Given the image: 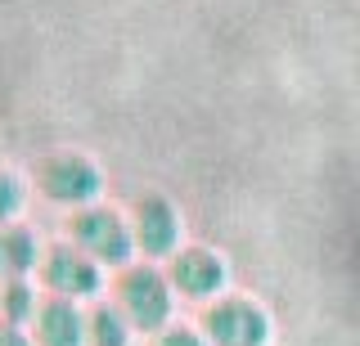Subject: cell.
I'll use <instances>...</instances> for the list:
<instances>
[{
	"label": "cell",
	"instance_id": "7a4b0ae2",
	"mask_svg": "<svg viewBox=\"0 0 360 346\" xmlns=\"http://www.w3.org/2000/svg\"><path fill=\"white\" fill-rule=\"evenodd\" d=\"M63 239L72 243L77 252H86L95 265H104V270H127V265L140 261L135 234H131V216H122V211L108 207V203L72 211Z\"/></svg>",
	"mask_w": 360,
	"mask_h": 346
},
{
	"label": "cell",
	"instance_id": "277c9868",
	"mask_svg": "<svg viewBox=\"0 0 360 346\" xmlns=\"http://www.w3.org/2000/svg\"><path fill=\"white\" fill-rule=\"evenodd\" d=\"M37 284L45 297H63V301H104V288H108V270L95 265L86 252H77L72 243H50L41 256V270H37Z\"/></svg>",
	"mask_w": 360,
	"mask_h": 346
},
{
	"label": "cell",
	"instance_id": "52a82bcc",
	"mask_svg": "<svg viewBox=\"0 0 360 346\" xmlns=\"http://www.w3.org/2000/svg\"><path fill=\"white\" fill-rule=\"evenodd\" d=\"M167 279H172L176 297L185 301H221L225 288H230V261L217 248H202V243H185L172 261L162 265Z\"/></svg>",
	"mask_w": 360,
	"mask_h": 346
},
{
	"label": "cell",
	"instance_id": "5b68a950",
	"mask_svg": "<svg viewBox=\"0 0 360 346\" xmlns=\"http://www.w3.org/2000/svg\"><path fill=\"white\" fill-rule=\"evenodd\" d=\"M131 234H135V252L140 261L167 265L172 256L185 248V216L172 198L162 194H140L131 207Z\"/></svg>",
	"mask_w": 360,
	"mask_h": 346
},
{
	"label": "cell",
	"instance_id": "6da1fadb",
	"mask_svg": "<svg viewBox=\"0 0 360 346\" xmlns=\"http://www.w3.org/2000/svg\"><path fill=\"white\" fill-rule=\"evenodd\" d=\"M112 301L117 310L131 319L135 333H149L158 338L162 328H172V315H176V288L167 279L162 265L153 261H135L127 270H117V284H112Z\"/></svg>",
	"mask_w": 360,
	"mask_h": 346
},
{
	"label": "cell",
	"instance_id": "8992f818",
	"mask_svg": "<svg viewBox=\"0 0 360 346\" xmlns=\"http://www.w3.org/2000/svg\"><path fill=\"white\" fill-rule=\"evenodd\" d=\"M198 328H202V338L212 346H270V333H275L262 301L230 297V293L202 310Z\"/></svg>",
	"mask_w": 360,
	"mask_h": 346
},
{
	"label": "cell",
	"instance_id": "5bb4252c",
	"mask_svg": "<svg viewBox=\"0 0 360 346\" xmlns=\"http://www.w3.org/2000/svg\"><path fill=\"white\" fill-rule=\"evenodd\" d=\"M0 346H37L27 328H14V324H0Z\"/></svg>",
	"mask_w": 360,
	"mask_h": 346
},
{
	"label": "cell",
	"instance_id": "9c48e42d",
	"mask_svg": "<svg viewBox=\"0 0 360 346\" xmlns=\"http://www.w3.org/2000/svg\"><path fill=\"white\" fill-rule=\"evenodd\" d=\"M45 243L37 239V229L14 220V225H0V284L9 279H37L41 270Z\"/></svg>",
	"mask_w": 360,
	"mask_h": 346
},
{
	"label": "cell",
	"instance_id": "7c38bea8",
	"mask_svg": "<svg viewBox=\"0 0 360 346\" xmlns=\"http://www.w3.org/2000/svg\"><path fill=\"white\" fill-rule=\"evenodd\" d=\"M27 198H32V180H27V175H18L14 166H0V225L22 220Z\"/></svg>",
	"mask_w": 360,
	"mask_h": 346
},
{
	"label": "cell",
	"instance_id": "ba28073f",
	"mask_svg": "<svg viewBox=\"0 0 360 346\" xmlns=\"http://www.w3.org/2000/svg\"><path fill=\"white\" fill-rule=\"evenodd\" d=\"M27 333L37 346H90V310L82 301L45 297Z\"/></svg>",
	"mask_w": 360,
	"mask_h": 346
},
{
	"label": "cell",
	"instance_id": "4fadbf2b",
	"mask_svg": "<svg viewBox=\"0 0 360 346\" xmlns=\"http://www.w3.org/2000/svg\"><path fill=\"white\" fill-rule=\"evenodd\" d=\"M153 346H212L202 338V328H189V324H172V328H162L153 338Z\"/></svg>",
	"mask_w": 360,
	"mask_h": 346
},
{
	"label": "cell",
	"instance_id": "8fae6325",
	"mask_svg": "<svg viewBox=\"0 0 360 346\" xmlns=\"http://www.w3.org/2000/svg\"><path fill=\"white\" fill-rule=\"evenodd\" d=\"M135 328L117 310V301H95L90 306V346H131Z\"/></svg>",
	"mask_w": 360,
	"mask_h": 346
},
{
	"label": "cell",
	"instance_id": "3957f363",
	"mask_svg": "<svg viewBox=\"0 0 360 346\" xmlns=\"http://www.w3.org/2000/svg\"><path fill=\"white\" fill-rule=\"evenodd\" d=\"M32 189H37V198H45L50 207H63L68 216L82 207H95L104 203V171H99V162H90L86 153H50V158L37 162V171H32Z\"/></svg>",
	"mask_w": 360,
	"mask_h": 346
},
{
	"label": "cell",
	"instance_id": "30bf717a",
	"mask_svg": "<svg viewBox=\"0 0 360 346\" xmlns=\"http://www.w3.org/2000/svg\"><path fill=\"white\" fill-rule=\"evenodd\" d=\"M41 301H45V293H41L37 279H9V284H0V324L32 328Z\"/></svg>",
	"mask_w": 360,
	"mask_h": 346
}]
</instances>
